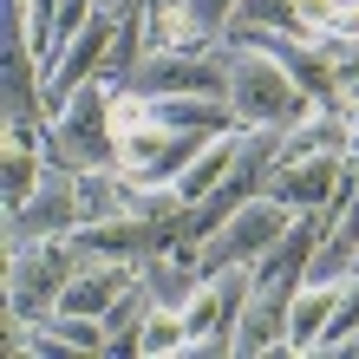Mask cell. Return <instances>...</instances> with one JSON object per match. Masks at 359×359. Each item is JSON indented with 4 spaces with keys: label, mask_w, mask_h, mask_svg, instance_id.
<instances>
[{
    "label": "cell",
    "mask_w": 359,
    "mask_h": 359,
    "mask_svg": "<svg viewBox=\"0 0 359 359\" xmlns=\"http://www.w3.org/2000/svg\"><path fill=\"white\" fill-rule=\"evenodd\" d=\"M287 313H294V287H255L242 320H236V359L287 353Z\"/></svg>",
    "instance_id": "cell-9"
},
{
    "label": "cell",
    "mask_w": 359,
    "mask_h": 359,
    "mask_svg": "<svg viewBox=\"0 0 359 359\" xmlns=\"http://www.w3.org/2000/svg\"><path fill=\"white\" fill-rule=\"evenodd\" d=\"M255 294V274L248 268H222L196 287V301L183 307V327H189V353L203 359H236V320Z\"/></svg>",
    "instance_id": "cell-6"
},
{
    "label": "cell",
    "mask_w": 359,
    "mask_h": 359,
    "mask_svg": "<svg viewBox=\"0 0 359 359\" xmlns=\"http://www.w3.org/2000/svg\"><path fill=\"white\" fill-rule=\"evenodd\" d=\"M229 111H236V124H281L287 131L301 111H313V98L274 53L229 46Z\"/></svg>",
    "instance_id": "cell-2"
},
{
    "label": "cell",
    "mask_w": 359,
    "mask_h": 359,
    "mask_svg": "<svg viewBox=\"0 0 359 359\" xmlns=\"http://www.w3.org/2000/svg\"><path fill=\"white\" fill-rule=\"evenodd\" d=\"M242 137H248L242 124H229V131H216V137H209L203 151L189 157V170L177 177V196H183V203H203L209 189H216L229 170H236V157H242Z\"/></svg>",
    "instance_id": "cell-13"
},
{
    "label": "cell",
    "mask_w": 359,
    "mask_h": 359,
    "mask_svg": "<svg viewBox=\"0 0 359 359\" xmlns=\"http://www.w3.org/2000/svg\"><path fill=\"white\" fill-rule=\"evenodd\" d=\"M137 281H144V294H151L157 307H177L183 313L209 274L196 268V242H177V248H151V255L137 262Z\"/></svg>",
    "instance_id": "cell-10"
},
{
    "label": "cell",
    "mask_w": 359,
    "mask_h": 359,
    "mask_svg": "<svg viewBox=\"0 0 359 359\" xmlns=\"http://www.w3.org/2000/svg\"><path fill=\"white\" fill-rule=\"evenodd\" d=\"M248 27L301 33V0H236V20H229V33H248ZM229 33H222V39H229Z\"/></svg>",
    "instance_id": "cell-18"
},
{
    "label": "cell",
    "mask_w": 359,
    "mask_h": 359,
    "mask_svg": "<svg viewBox=\"0 0 359 359\" xmlns=\"http://www.w3.org/2000/svg\"><path fill=\"white\" fill-rule=\"evenodd\" d=\"M340 281H301L294 287V313H287V353H320V333L333 320Z\"/></svg>",
    "instance_id": "cell-14"
},
{
    "label": "cell",
    "mask_w": 359,
    "mask_h": 359,
    "mask_svg": "<svg viewBox=\"0 0 359 359\" xmlns=\"http://www.w3.org/2000/svg\"><path fill=\"white\" fill-rule=\"evenodd\" d=\"M111 104H118L111 79L72 86L53 104V118H46V157L72 163V170H111L118 163V118H111Z\"/></svg>",
    "instance_id": "cell-1"
},
{
    "label": "cell",
    "mask_w": 359,
    "mask_h": 359,
    "mask_svg": "<svg viewBox=\"0 0 359 359\" xmlns=\"http://www.w3.org/2000/svg\"><path fill=\"white\" fill-rule=\"evenodd\" d=\"M229 20H236V0H189V27H196V39H222Z\"/></svg>",
    "instance_id": "cell-21"
},
{
    "label": "cell",
    "mask_w": 359,
    "mask_h": 359,
    "mask_svg": "<svg viewBox=\"0 0 359 359\" xmlns=\"http://www.w3.org/2000/svg\"><path fill=\"white\" fill-rule=\"evenodd\" d=\"M131 281H137V262H86V268L66 281L59 307H66V313H92V320H104V307H111Z\"/></svg>",
    "instance_id": "cell-12"
},
{
    "label": "cell",
    "mask_w": 359,
    "mask_h": 359,
    "mask_svg": "<svg viewBox=\"0 0 359 359\" xmlns=\"http://www.w3.org/2000/svg\"><path fill=\"white\" fill-rule=\"evenodd\" d=\"M353 333H359V268L340 281V301H333V320H327V333H320V353H346Z\"/></svg>",
    "instance_id": "cell-19"
},
{
    "label": "cell",
    "mask_w": 359,
    "mask_h": 359,
    "mask_svg": "<svg viewBox=\"0 0 359 359\" xmlns=\"http://www.w3.org/2000/svg\"><path fill=\"white\" fill-rule=\"evenodd\" d=\"M104 13H137V0H98Z\"/></svg>",
    "instance_id": "cell-22"
},
{
    "label": "cell",
    "mask_w": 359,
    "mask_h": 359,
    "mask_svg": "<svg viewBox=\"0 0 359 359\" xmlns=\"http://www.w3.org/2000/svg\"><path fill=\"white\" fill-rule=\"evenodd\" d=\"M72 248L86 262H144L151 255V222L144 216H104V222H79Z\"/></svg>",
    "instance_id": "cell-11"
},
{
    "label": "cell",
    "mask_w": 359,
    "mask_h": 359,
    "mask_svg": "<svg viewBox=\"0 0 359 359\" xmlns=\"http://www.w3.org/2000/svg\"><path fill=\"white\" fill-rule=\"evenodd\" d=\"M353 157H274L268 170V196H281L287 209H327L333 189L346 183Z\"/></svg>",
    "instance_id": "cell-8"
},
{
    "label": "cell",
    "mask_w": 359,
    "mask_h": 359,
    "mask_svg": "<svg viewBox=\"0 0 359 359\" xmlns=\"http://www.w3.org/2000/svg\"><path fill=\"white\" fill-rule=\"evenodd\" d=\"M151 53V33H144V13H118V33H111V53H104V79L124 86L137 72V59Z\"/></svg>",
    "instance_id": "cell-17"
},
{
    "label": "cell",
    "mask_w": 359,
    "mask_h": 359,
    "mask_svg": "<svg viewBox=\"0 0 359 359\" xmlns=\"http://www.w3.org/2000/svg\"><path fill=\"white\" fill-rule=\"evenodd\" d=\"M327 59H333V86H340V104L359 124V39H313Z\"/></svg>",
    "instance_id": "cell-20"
},
{
    "label": "cell",
    "mask_w": 359,
    "mask_h": 359,
    "mask_svg": "<svg viewBox=\"0 0 359 359\" xmlns=\"http://www.w3.org/2000/svg\"><path fill=\"white\" fill-rule=\"evenodd\" d=\"M79 268H86V255L72 248V236L7 248V327H33L39 313H53Z\"/></svg>",
    "instance_id": "cell-3"
},
{
    "label": "cell",
    "mask_w": 359,
    "mask_h": 359,
    "mask_svg": "<svg viewBox=\"0 0 359 359\" xmlns=\"http://www.w3.org/2000/svg\"><path fill=\"white\" fill-rule=\"evenodd\" d=\"M157 301H151V294H144V281H131V287H124L118 294V301L111 307H104V353H131L137 359V333H144V313H151Z\"/></svg>",
    "instance_id": "cell-15"
},
{
    "label": "cell",
    "mask_w": 359,
    "mask_h": 359,
    "mask_svg": "<svg viewBox=\"0 0 359 359\" xmlns=\"http://www.w3.org/2000/svg\"><path fill=\"white\" fill-rule=\"evenodd\" d=\"M294 216H301V209H287L281 196H268V189H262V196H248L236 216H222V222L196 242V268H203V274H222V268H255L268 248L281 242V229H287Z\"/></svg>",
    "instance_id": "cell-5"
},
{
    "label": "cell",
    "mask_w": 359,
    "mask_h": 359,
    "mask_svg": "<svg viewBox=\"0 0 359 359\" xmlns=\"http://www.w3.org/2000/svg\"><path fill=\"white\" fill-rule=\"evenodd\" d=\"M189 353V327L177 307H151L144 313V333H137V359H183Z\"/></svg>",
    "instance_id": "cell-16"
},
{
    "label": "cell",
    "mask_w": 359,
    "mask_h": 359,
    "mask_svg": "<svg viewBox=\"0 0 359 359\" xmlns=\"http://www.w3.org/2000/svg\"><path fill=\"white\" fill-rule=\"evenodd\" d=\"M79 222H86V209H79V170H72V163H46L39 189H33L20 209H7V248L72 236Z\"/></svg>",
    "instance_id": "cell-7"
},
{
    "label": "cell",
    "mask_w": 359,
    "mask_h": 359,
    "mask_svg": "<svg viewBox=\"0 0 359 359\" xmlns=\"http://www.w3.org/2000/svg\"><path fill=\"white\" fill-rule=\"evenodd\" d=\"M353 151H359V144H353Z\"/></svg>",
    "instance_id": "cell-23"
},
{
    "label": "cell",
    "mask_w": 359,
    "mask_h": 359,
    "mask_svg": "<svg viewBox=\"0 0 359 359\" xmlns=\"http://www.w3.org/2000/svg\"><path fill=\"white\" fill-rule=\"evenodd\" d=\"M118 92H137V98H183V92L229 98V39H216V46H151Z\"/></svg>",
    "instance_id": "cell-4"
}]
</instances>
